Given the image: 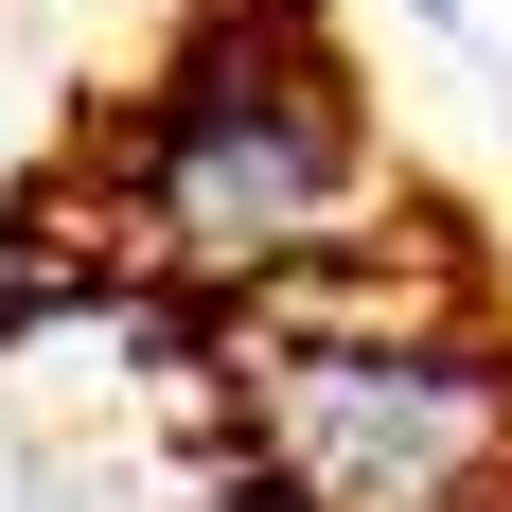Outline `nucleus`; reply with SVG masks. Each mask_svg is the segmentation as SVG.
<instances>
[{"instance_id": "nucleus-1", "label": "nucleus", "mask_w": 512, "mask_h": 512, "mask_svg": "<svg viewBox=\"0 0 512 512\" xmlns=\"http://www.w3.org/2000/svg\"><path fill=\"white\" fill-rule=\"evenodd\" d=\"M230 424L283 512H512V354L442 301H389L371 248H318L248 301Z\"/></svg>"}, {"instance_id": "nucleus-2", "label": "nucleus", "mask_w": 512, "mask_h": 512, "mask_svg": "<svg viewBox=\"0 0 512 512\" xmlns=\"http://www.w3.org/2000/svg\"><path fill=\"white\" fill-rule=\"evenodd\" d=\"M354 177H371V124H354V71L318 53V18L283 0H230L177 71L142 89V142H124V212L177 283H283V265L354 248Z\"/></svg>"}, {"instance_id": "nucleus-3", "label": "nucleus", "mask_w": 512, "mask_h": 512, "mask_svg": "<svg viewBox=\"0 0 512 512\" xmlns=\"http://www.w3.org/2000/svg\"><path fill=\"white\" fill-rule=\"evenodd\" d=\"M424 18H460V0H424Z\"/></svg>"}]
</instances>
